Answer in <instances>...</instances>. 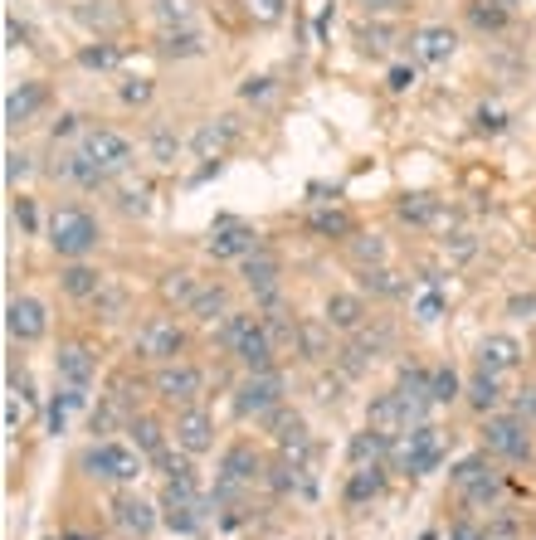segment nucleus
<instances>
[{
  "label": "nucleus",
  "instance_id": "5",
  "mask_svg": "<svg viewBox=\"0 0 536 540\" xmlns=\"http://www.w3.org/2000/svg\"><path fill=\"white\" fill-rule=\"evenodd\" d=\"M395 453H400V468L410 477H429L444 463V433L434 424H415L405 438H395Z\"/></svg>",
  "mask_w": 536,
  "mask_h": 540
},
{
  "label": "nucleus",
  "instance_id": "1",
  "mask_svg": "<svg viewBox=\"0 0 536 540\" xmlns=\"http://www.w3.org/2000/svg\"><path fill=\"white\" fill-rule=\"evenodd\" d=\"M220 341L230 346V356L239 360L244 370H273V356H278V346H273V336H268L264 317L230 312V317L220 322Z\"/></svg>",
  "mask_w": 536,
  "mask_h": 540
},
{
  "label": "nucleus",
  "instance_id": "27",
  "mask_svg": "<svg viewBox=\"0 0 536 540\" xmlns=\"http://www.w3.org/2000/svg\"><path fill=\"white\" fill-rule=\"evenodd\" d=\"M88 404V390L83 385H69V380H59V390H54V404H49V429L64 433L69 429V414Z\"/></svg>",
  "mask_w": 536,
  "mask_h": 540
},
{
  "label": "nucleus",
  "instance_id": "37",
  "mask_svg": "<svg viewBox=\"0 0 536 540\" xmlns=\"http://www.w3.org/2000/svg\"><path fill=\"white\" fill-rule=\"evenodd\" d=\"M488 472H493V463H488L483 453H473V458H463V463L449 472V477H454V487H459V492H468V487H473V482H483Z\"/></svg>",
  "mask_w": 536,
  "mask_h": 540
},
{
  "label": "nucleus",
  "instance_id": "39",
  "mask_svg": "<svg viewBox=\"0 0 536 540\" xmlns=\"http://www.w3.org/2000/svg\"><path fill=\"white\" fill-rule=\"evenodd\" d=\"M361 288L376 292V297H395L400 283H395V273H390L385 263H376V268H361Z\"/></svg>",
  "mask_w": 536,
  "mask_h": 540
},
{
  "label": "nucleus",
  "instance_id": "6",
  "mask_svg": "<svg viewBox=\"0 0 536 540\" xmlns=\"http://www.w3.org/2000/svg\"><path fill=\"white\" fill-rule=\"evenodd\" d=\"M152 390L161 404H195L200 399V390H205V375H200V365H191V360H166V365H156L152 375Z\"/></svg>",
  "mask_w": 536,
  "mask_h": 540
},
{
  "label": "nucleus",
  "instance_id": "21",
  "mask_svg": "<svg viewBox=\"0 0 536 540\" xmlns=\"http://www.w3.org/2000/svg\"><path fill=\"white\" fill-rule=\"evenodd\" d=\"M385 492V468L381 463H356L346 477V506H366Z\"/></svg>",
  "mask_w": 536,
  "mask_h": 540
},
{
  "label": "nucleus",
  "instance_id": "51",
  "mask_svg": "<svg viewBox=\"0 0 536 540\" xmlns=\"http://www.w3.org/2000/svg\"><path fill=\"white\" fill-rule=\"evenodd\" d=\"M5 176H10V185L25 180L30 176V156H25V151H10V156H5Z\"/></svg>",
  "mask_w": 536,
  "mask_h": 540
},
{
  "label": "nucleus",
  "instance_id": "31",
  "mask_svg": "<svg viewBox=\"0 0 536 540\" xmlns=\"http://www.w3.org/2000/svg\"><path fill=\"white\" fill-rule=\"evenodd\" d=\"M152 15L161 30H191L195 25V0H152Z\"/></svg>",
  "mask_w": 536,
  "mask_h": 540
},
{
  "label": "nucleus",
  "instance_id": "32",
  "mask_svg": "<svg viewBox=\"0 0 536 540\" xmlns=\"http://www.w3.org/2000/svg\"><path fill=\"white\" fill-rule=\"evenodd\" d=\"M195 292H200V278H195L191 268H171V273L161 278V297L176 302V307H191Z\"/></svg>",
  "mask_w": 536,
  "mask_h": 540
},
{
  "label": "nucleus",
  "instance_id": "55",
  "mask_svg": "<svg viewBox=\"0 0 536 540\" xmlns=\"http://www.w3.org/2000/svg\"><path fill=\"white\" fill-rule=\"evenodd\" d=\"M449 540H488V536H483L478 526H468V521H459V526L449 531Z\"/></svg>",
  "mask_w": 536,
  "mask_h": 540
},
{
  "label": "nucleus",
  "instance_id": "40",
  "mask_svg": "<svg viewBox=\"0 0 536 540\" xmlns=\"http://www.w3.org/2000/svg\"><path fill=\"white\" fill-rule=\"evenodd\" d=\"M400 219H410V224H429V219H439V205H434L429 195H405V200H400Z\"/></svg>",
  "mask_w": 536,
  "mask_h": 540
},
{
  "label": "nucleus",
  "instance_id": "7",
  "mask_svg": "<svg viewBox=\"0 0 536 540\" xmlns=\"http://www.w3.org/2000/svg\"><path fill=\"white\" fill-rule=\"evenodd\" d=\"M186 351V326L176 317H152L137 331V356L152 360V365H166V360H181Z\"/></svg>",
  "mask_w": 536,
  "mask_h": 540
},
{
  "label": "nucleus",
  "instance_id": "11",
  "mask_svg": "<svg viewBox=\"0 0 536 540\" xmlns=\"http://www.w3.org/2000/svg\"><path fill=\"white\" fill-rule=\"evenodd\" d=\"M244 263V288L254 292V302L259 307H278V278H283V263H278V253H268L264 244L249 253V258H239Z\"/></svg>",
  "mask_w": 536,
  "mask_h": 540
},
{
  "label": "nucleus",
  "instance_id": "14",
  "mask_svg": "<svg viewBox=\"0 0 536 540\" xmlns=\"http://www.w3.org/2000/svg\"><path fill=\"white\" fill-rule=\"evenodd\" d=\"M171 438H176V448H181L186 458H200V453H210V448H215V419H210L205 409L186 404V409L176 414V429H171Z\"/></svg>",
  "mask_w": 536,
  "mask_h": 540
},
{
  "label": "nucleus",
  "instance_id": "9",
  "mask_svg": "<svg viewBox=\"0 0 536 540\" xmlns=\"http://www.w3.org/2000/svg\"><path fill=\"white\" fill-rule=\"evenodd\" d=\"M483 448H488L493 458H507V463H527V458H532V433H527V419H517V414L488 419V424H483Z\"/></svg>",
  "mask_w": 536,
  "mask_h": 540
},
{
  "label": "nucleus",
  "instance_id": "46",
  "mask_svg": "<svg viewBox=\"0 0 536 540\" xmlns=\"http://www.w3.org/2000/svg\"><path fill=\"white\" fill-rule=\"evenodd\" d=\"M273 88H278V83H273L268 73H254V78H244L239 98H244V103H264V98H273Z\"/></svg>",
  "mask_w": 536,
  "mask_h": 540
},
{
  "label": "nucleus",
  "instance_id": "30",
  "mask_svg": "<svg viewBox=\"0 0 536 540\" xmlns=\"http://www.w3.org/2000/svg\"><path fill=\"white\" fill-rule=\"evenodd\" d=\"M161 54H171V59H200L205 54V35L200 30H161Z\"/></svg>",
  "mask_w": 536,
  "mask_h": 540
},
{
  "label": "nucleus",
  "instance_id": "3",
  "mask_svg": "<svg viewBox=\"0 0 536 540\" xmlns=\"http://www.w3.org/2000/svg\"><path fill=\"white\" fill-rule=\"evenodd\" d=\"M142 448H127V443H113V438H103V443H93V448H83V458H78V468L88 472V477H103V482H117V487H127V482H137L142 477Z\"/></svg>",
  "mask_w": 536,
  "mask_h": 540
},
{
  "label": "nucleus",
  "instance_id": "52",
  "mask_svg": "<svg viewBox=\"0 0 536 540\" xmlns=\"http://www.w3.org/2000/svg\"><path fill=\"white\" fill-rule=\"evenodd\" d=\"M512 409H517V419H527V424H532V419H536V385L517 390V404H512Z\"/></svg>",
  "mask_w": 536,
  "mask_h": 540
},
{
  "label": "nucleus",
  "instance_id": "49",
  "mask_svg": "<svg viewBox=\"0 0 536 540\" xmlns=\"http://www.w3.org/2000/svg\"><path fill=\"white\" fill-rule=\"evenodd\" d=\"M502 20H507V15H502V5H493V0H478V5H473V25H483V30H498Z\"/></svg>",
  "mask_w": 536,
  "mask_h": 540
},
{
  "label": "nucleus",
  "instance_id": "43",
  "mask_svg": "<svg viewBox=\"0 0 536 540\" xmlns=\"http://www.w3.org/2000/svg\"><path fill=\"white\" fill-rule=\"evenodd\" d=\"M176 151H181V137H176V132H166V127H156V132H152L156 166H171V161H176Z\"/></svg>",
  "mask_w": 536,
  "mask_h": 540
},
{
  "label": "nucleus",
  "instance_id": "42",
  "mask_svg": "<svg viewBox=\"0 0 536 540\" xmlns=\"http://www.w3.org/2000/svg\"><path fill=\"white\" fill-rule=\"evenodd\" d=\"M444 312H449V297H444V292H420V297H415V317H420V322H439V317H444Z\"/></svg>",
  "mask_w": 536,
  "mask_h": 540
},
{
  "label": "nucleus",
  "instance_id": "26",
  "mask_svg": "<svg viewBox=\"0 0 536 540\" xmlns=\"http://www.w3.org/2000/svg\"><path fill=\"white\" fill-rule=\"evenodd\" d=\"M59 283H64V292H69V297H78V302H88V297H98V292L108 288V278H103L98 268H88L83 258H78V263H69V268L59 273Z\"/></svg>",
  "mask_w": 536,
  "mask_h": 540
},
{
  "label": "nucleus",
  "instance_id": "47",
  "mask_svg": "<svg viewBox=\"0 0 536 540\" xmlns=\"http://www.w3.org/2000/svg\"><path fill=\"white\" fill-rule=\"evenodd\" d=\"M117 210H122V215H147V185H122Z\"/></svg>",
  "mask_w": 536,
  "mask_h": 540
},
{
  "label": "nucleus",
  "instance_id": "20",
  "mask_svg": "<svg viewBox=\"0 0 536 540\" xmlns=\"http://www.w3.org/2000/svg\"><path fill=\"white\" fill-rule=\"evenodd\" d=\"M113 521H117V531H122V536H152L156 531V521H161V516H156V506L152 502H142V497H122V502L113 506Z\"/></svg>",
  "mask_w": 536,
  "mask_h": 540
},
{
  "label": "nucleus",
  "instance_id": "12",
  "mask_svg": "<svg viewBox=\"0 0 536 540\" xmlns=\"http://www.w3.org/2000/svg\"><path fill=\"white\" fill-rule=\"evenodd\" d=\"M259 249V229L244 224V219H215L210 224V239H205V253L210 258H249Z\"/></svg>",
  "mask_w": 536,
  "mask_h": 540
},
{
  "label": "nucleus",
  "instance_id": "54",
  "mask_svg": "<svg viewBox=\"0 0 536 540\" xmlns=\"http://www.w3.org/2000/svg\"><path fill=\"white\" fill-rule=\"evenodd\" d=\"M15 219H20V224H25V229H35V205H30V200H25V195H20V200H15Z\"/></svg>",
  "mask_w": 536,
  "mask_h": 540
},
{
  "label": "nucleus",
  "instance_id": "33",
  "mask_svg": "<svg viewBox=\"0 0 536 540\" xmlns=\"http://www.w3.org/2000/svg\"><path fill=\"white\" fill-rule=\"evenodd\" d=\"M390 448H395V438L366 429V433H356V438H351V463H381Z\"/></svg>",
  "mask_w": 536,
  "mask_h": 540
},
{
  "label": "nucleus",
  "instance_id": "48",
  "mask_svg": "<svg viewBox=\"0 0 536 540\" xmlns=\"http://www.w3.org/2000/svg\"><path fill=\"white\" fill-rule=\"evenodd\" d=\"M122 103H127V108L152 103V78H132V83H122Z\"/></svg>",
  "mask_w": 536,
  "mask_h": 540
},
{
  "label": "nucleus",
  "instance_id": "45",
  "mask_svg": "<svg viewBox=\"0 0 536 540\" xmlns=\"http://www.w3.org/2000/svg\"><path fill=\"white\" fill-rule=\"evenodd\" d=\"M113 0H83V10H78V20L83 25H117V10H108Z\"/></svg>",
  "mask_w": 536,
  "mask_h": 540
},
{
  "label": "nucleus",
  "instance_id": "53",
  "mask_svg": "<svg viewBox=\"0 0 536 540\" xmlns=\"http://www.w3.org/2000/svg\"><path fill=\"white\" fill-rule=\"evenodd\" d=\"M361 39H366V49H376V54H381V49H390V39H395V35H390L385 25H366V35H361Z\"/></svg>",
  "mask_w": 536,
  "mask_h": 540
},
{
  "label": "nucleus",
  "instance_id": "4",
  "mask_svg": "<svg viewBox=\"0 0 536 540\" xmlns=\"http://www.w3.org/2000/svg\"><path fill=\"white\" fill-rule=\"evenodd\" d=\"M283 375L278 370H244V380L234 385V414L239 419H268L273 409H283Z\"/></svg>",
  "mask_w": 536,
  "mask_h": 540
},
{
  "label": "nucleus",
  "instance_id": "2",
  "mask_svg": "<svg viewBox=\"0 0 536 540\" xmlns=\"http://www.w3.org/2000/svg\"><path fill=\"white\" fill-rule=\"evenodd\" d=\"M44 234H49V249L59 253V258H69V263L88 258V253L103 244V229H98V219L88 215V210H78V205H64V210H54Z\"/></svg>",
  "mask_w": 536,
  "mask_h": 540
},
{
  "label": "nucleus",
  "instance_id": "44",
  "mask_svg": "<svg viewBox=\"0 0 536 540\" xmlns=\"http://www.w3.org/2000/svg\"><path fill=\"white\" fill-rule=\"evenodd\" d=\"M312 229H317V234H342V239H351V219H346L342 210H317V215H312Z\"/></svg>",
  "mask_w": 536,
  "mask_h": 540
},
{
  "label": "nucleus",
  "instance_id": "25",
  "mask_svg": "<svg viewBox=\"0 0 536 540\" xmlns=\"http://www.w3.org/2000/svg\"><path fill=\"white\" fill-rule=\"evenodd\" d=\"M298 356L303 360L332 356V326H327V317H307V322H298Z\"/></svg>",
  "mask_w": 536,
  "mask_h": 540
},
{
  "label": "nucleus",
  "instance_id": "23",
  "mask_svg": "<svg viewBox=\"0 0 536 540\" xmlns=\"http://www.w3.org/2000/svg\"><path fill=\"white\" fill-rule=\"evenodd\" d=\"M54 365H59V380H69V385H93V375H98V360H93V351L88 346H64L59 356H54Z\"/></svg>",
  "mask_w": 536,
  "mask_h": 540
},
{
  "label": "nucleus",
  "instance_id": "38",
  "mask_svg": "<svg viewBox=\"0 0 536 540\" xmlns=\"http://www.w3.org/2000/svg\"><path fill=\"white\" fill-rule=\"evenodd\" d=\"M239 5H244V15L254 25H278L288 15V0H239Z\"/></svg>",
  "mask_w": 536,
  "mask_h": 540
},
{
  "label": "nucleus",
  "instance_id": "19",
  "mask_svg": "<svg viewBox=\"0 0 536 540\" xmlns=\"http://www.w3.org/2000/svg\"><path fill=\"white\" fill-rule=\"evenodd\" d=\"M410 44H415V59L420 64H449L459 54V35L449 25H424V30H415Z\"/></svg>",
  "mask_w": 536,
  "mask_h": 540
},
{
  "label": "nucleus",
  "instance_id": "57",
  "mask_svg": "<svg viewBox=\"0 0 536 540\" xmlns=\"http://www.w3.org/2000/svg\"><path fill=\"white\" fill-rule=\"evenodd\" d=\"M400 0H371V10H395Z\"/></svg>",
  "mask_w": 536,
  "mask_h": 540
},
{
  "label": "nucleus",
  "instance_id": "13",
  "mask_svg": "<svg viewBox=\"0 0 536 540\" xmlns=\"http://www.w3.org/2000/svg\"><path fill=\"white\" fill-rule=\"evenodd\" d=\"M264 477V463L254 453V443H230L220 458V492H244Z\"/></svg>",
  "mask_w": 536,
  "mask_h": 540
},
{
  "label": "nucleus",
  "instance_id": "8",
  "mask_svg": "<svg viewBox=\"0 0 536 540\" xmlns=\"http://www.w3.org/2000/svg\"><path fill=\"white\" fill-rule=\"evenodd\" d=\"M78 151H83V156H88V161H93L108 180L122 176V171L132 166V142H127L122 132H113V127H93V132H83Z\"/></svg>",
  "mask_w": 536,
  "mask_h": 540
},
{
  "label": "nucleus",
  "instance_id": "56",
  "mask_svg": "<svg viewBox=\"0 0 536 540\" xmlns=\"http://www.w3.org/2000/svg\"><path fill=\"white\" fill-rule=\"evenodd\" d=\"M512 312H536V297H517V302H512Z\"/></svg>",
  "mask_w": 536,
  "mask_h": 540
},
{
  "label": "nucleus",
  "instance_id": "36",
  "mask_svg": "<svg viewBox=\"0 0 536 540\" xmlns=\"http://www.w3.org/2000/svg\"><path fill=\"white\" fill-rule=\"evenodd\" d=\"M346 249H351V258H356L361 268H376V263H385V239H381V234H351V239H346Z\"/></svg>",
  "mask_w": 536,
  "mask_h": 540
},
{
  "label": "nucleus",
  "instance_id": "58",
  "mask_svg": "<svg viewBox=\"0 0 536 540\" xmlns=\"http://www.w3.org/2000/svg\"><path fill=\"white\" fill-rule=\"evenodd\" d=\"M488 540H507V536H488Z\"/></svg>",
  "mask_w": 536,
  "mask_h": 540
},
{
  "label": "nucleus",
  "instance_id": "35",
  "mask_svg": "<svg viewBox=\"0 0 536 540\" xmlns=\"http://www.w3.org/2000/svg\"><path fill=\"white\" fill-rule=\"evenodd\" d=\"M459 395H463L459 375H454L449 365H434V370H429V399H434V404H454Z\"/></svg>",
  "mask_w": 536,
  "mask_h": 540
},
{
  "label": "nucleus",
  "instance_id": "10",
  "mask_svg": "<svg viewBox=\"0 0 536 540\" xmlns=\"http://www.w3.org/2000/svg\"><path fill=\"white\" fill-rule=\"evenodd\" d=\"M415 424H424V414L405 395H400V390L376 395V399H371V409H366V429L385 433V438H405Z\"/></svg>",
  "mask_w": 536,
  "mask_h": 540
},
{
  "label": "nucleus",
  "instance_id": "18",
  "mask_svg": "<svg viewBox=\"0 0 536 540\" xmlns=\"http://www.w3.org/2000/svg\"><path fill=\"white\" fill-rule=\"evenodd\" d=\"M522 365V341L507 336V331H493L478 341V370H493V375H507Z\"/></svg>",
  "mask_w": 536,
  "mask_h": 540
},
{
  "label": "nucleus",
  "instance_id": "29",
  "mask_svg": "<svg viewBox=\"0 0 536 540\" xmlns=\"http://www.w3.org/2000/svg\"><path fill=\"white\" fill-rule=\"evenodd\" d=\"M502 375H493V370H478L468 385H463V395H468V404L478 409V414H488V409H498V399H502V385H498Z\"/></svg>",
  "mask_w": 536,
  "mask_h": 540
},
{
  "label": "nucleus",
  "instance_id": "17",
  "mask_svg": "<svg viewBox=\"0 0 536 540\" xmlns=\"http://www.w3.org/2000/svg\"><path fill=\"white\" fill-rule=\"evenodd\" d=\"M322 317H327V326L332 331H346V336H356L361 326H366V297L361 292H332L327 302H322Z\"/></svg>",
  "mask_w": 536,
  "mask_h": 540
},
{
  "label": "nucleus",
  "instance_id": "16",
  "mask_svg": "<svg viewBox=\"0 0 536 540\" xmlns=\"http://www.w3.org/2000/svg\"><path fill=\"white\" fill-rule=\"evenodd\" d=\"M5 331H10L20 346H35L39 336L49 331V312H44V302H39V297H15V302L5 307Z\"/></svg>",
  "mask_w": 536,
  "mask_h": 540
},
{
  "label": "nucleus",
  "instance_id": "15",
  "mask_svg": "<svg viewBox=\"0 0 536 540\" xmlns=\"http://www.w3.org/2000/svg\"><path fill=\"white\" fill-rule=\"evenodd\" d=\"M234 142H239V117L234 112H220V117L200 122V132L191 137V151H195V161H220Z\"/></svg>",
  "mask_w": 536,
  "mask_h": 540
},
{
  "label": "nucleus",
  "instance_id": "50",
  "mask_svg": "<svg viewBox=\"0 0 536 540\" xmlns=\"http://www.w3.org/2000/svg\"><path fill=\"white\" fill-rule=\"evenodd\" d=\"M385 88H390V93H405V88H415V69H410V64H395V69L385 73Z\"/></svg>",
  "mask_w": 536,
  "mask_h": 540
},
{
  "label": "nucleus",
  "instance_id": "41",
  "mask_svg": "<svg viewBox=\"0 0 536 540\" xmlns=\"http://www.w3.org/2000/svg\"><path fill=\"white\" fill-rule=\"evenodd\" d=\"M78 64H83V69H113V64H117V44L98 39V44L78 49Z\"/></svg>",
  "mask_w": 536,
  "mask_h": 540
},
{
  "label": "nucleus",
  "instance_id": "28",
  "mask_svg": "<svg viewBox=\"0 0 536 540\" xmlns=\"http://www.w3.org/2000/svg\"><path fill=\"white\" fill-rule=\"evenodd\" d=\"M268 487L278 492V497H288V492H298V497H312V477H307V463H278V468L268 472Z\"/></svg>",
  "mask_w": 536,
  "mask_h": 540
},
{
  "label": "nucleus",
  "instance_id": "24",
  "mask_svg": "<svg viewBox=\"0 0 536 540\" xmlns=\"http://www.w3.org/2000/svg\"><path fill=\"white\" fill-rule=\"evenodd\" d=\"M39 108H44V83H20V88H10V98H5V122H10V127H25Z\"/></svg>",
  "mask_w": 536,
  "mask_h": 540
},
{
  "label": "nucleus",
  "instance_id": "34",
  "mask_svg": "<svg viewBox=\"0 0 536 540\" xmlns=\"http://www.w3.org/2000/svg\"><path fill=\"white\" fill-rule=\"evenodd\" d=\"M127 433L137 438V448H142V453H152V458H161V453H166V433H161V424H156V419H147V414H132Z\"/></svg>",
  "mask_w": 536,
  "mask_h": 540
},
{
  "label": "nucleus",
  "instance_id": "22",
  "mask_svg": "<svg viewBox=\"0 0 536 540\" xmlns=\"http://www.w3.org/2000/svg\"><path fill=\"white\" fill-rule=\"evenodd\" d=\"M186 317H195V322L215 326L230 317V292L220 288V283H200V292L191 297V307H186Z\"/></svg>",
  "mask_w": 536,
  "mask_h": 540
}]
</instances>
